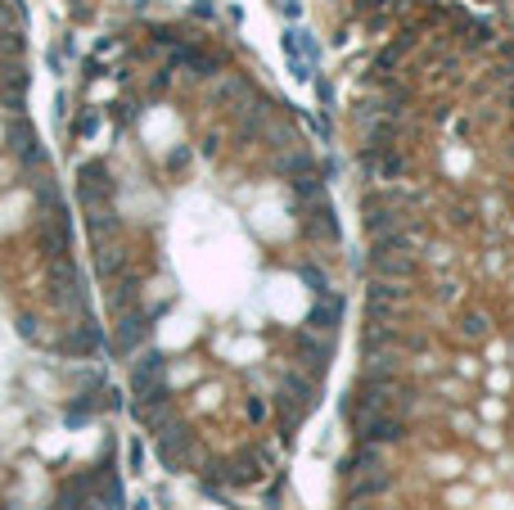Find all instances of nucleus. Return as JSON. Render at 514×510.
Instances as JSON below:
<instances>
[{
  "instance_id": "nucleus-6",
  "label": "nucleus",
  "mask_w": 514,
  "mask_h": 510,
  "mask_svg": "<svg viewBox=\"0 0 514 510\" xmlns=\"http://www.w3.org/2000/svg\"><path fill=\"white\" fill-rule=\"evenodd\" d=\"M154 438H158V461H162V470H181L185 456H190V447H194L190 429H185L181 420H171V424H162Z\"/></svg>"
},
{
  "instance_id": "nucleus-1",
  "label": "nucleus",
  "mask_w": 514,
  "mask_h": 510,
  "mask_svg": "<svg viewBox=\"0 0 514 510\" xmlns=\"http://www.w3.org/2000/svg\"><path fill=\"white\" fill-rule=\"evenodd\" d=\"M352 438L356 443H370V447L402 443V438H406V420L397 411H356L352 415Z\"/></svg>"
},
{
  "instance_id": "nucleus-5",
  "label": "nucleus",
  "mask_w": 514,
  "mask_h": 510,
  "mask_svg": "<svg viewBox=\"0 0 514 510\" xmlns=\"http://www.w3.org/2000/svg\"><path fill=\"white\" fill-rule=\"evenodd\" d=\"M406 212H411V208L379 204V199L370 195V199H365V235H370V239H384V235H393V230H406V226H411Z\"/></svg>"
},
{
  "instance_id": "nucleus-15",
  "label": "nucleus",
  "mask_w": 514,
  "mask_h": 510,
  "mask_svg": "<svg viewBox=\"0 0 514 510\" xmlns=\"http://www.w3.org/2000/svg\"><path fill=\"white\" fill-rule=\"evenodd\" d=\"M388 488H393V474L370 470V474H361V478L347 483V501H370V497H379V492H388Z\"/></svg>"
},
{
  "instance_id": "nucleus-23",
  "label": "nucleus",
  "mask_w": 514,
  "mask_h": 510,
  "mask_svg": "<svg viewBox=\"0 0 514 510\" xmlns=\"http://www.w3.org/2000/svg\"><path fill=\"white\" fill-rule=\"evenodd\" d=\"M95 127H99V113H82L73 131H77V136H90V131H95Z\"/></svg>"
},
{
  "instance_id": "nucleus-18",
  "label": "nucleus",
  "mask_w": 514,
  "mask_h": 510,
  "mask_svg": "<svg viewBox=\"0 0 514 510\" xmlns=\"http://www.w3.org/2000/svg\"><path fill=\"white\" fill-rule=\"evenodd\" d=\"M456 330H461V339H469V343H482V339L492 335V321L482 312H465L461 321H456Z\"/></svg>"
},
{
  "instance_id": "nucleus-9",
  "label": "nucleus",
  "mask_w": 514,
  "mask_h": 510,
  "mask_svg": "<svg viewBox=\"0 0 514 510\" xmlns=\"http://www.w3.org/2000/svg\"><path fill=\"white\" fill-rule=\"evenodd\" d=\"M302 235L316 239V244H339V239H343L339 221H334V208L325 204V199L307 204V217H302Z\"/></svg>"
},
{
  "instance_id": "nucleus-12",
  "label": "nucleus",
  "mask_w": 514,
  "mask_h": 510,
  "mask_svg": "<svg viewBox=\"0 0 514 510\" xmlns=\"http://www.w3.org/2000/svg\"><path fill=\"white\" fill-rule=\"evenodd\" d=\"M370 271H375V280H411V276H415V253L375 249L370 253Z\"/></svg>"
},
{
  "instance_id": "nucleus-22",
  "label": "nucleus",
  "mask_w": 514,
  "mask_h": 510,
  "mask_svg": "<svg viewBox=\"0 0 514 510\" xmlns=\"http://www.w3.org/2000/svg\"><path fill=\"white\" fill-rule=\"evenodd\" d=\"M136 118H140L136 104H113V122H122V127H127V122H136Z\"/></svg>"
},
{
  "instance_id": "nucleus-14",
  "label": "nucleus",
  "mask_w": 514,
  "mask_h": 510,
  "mask_svg": "<svg viewBox=\"0 0 514 510\" xmlns=\"http://www.w3.org/2000/svg\"><path fill=\"white\" fill-rule=\"evenodd\" d=\"M370 470H384V456H379V447H370V443H356V452L347 456L343 465H339V474H343V483H352V478L370 474Z\"/></svg>"
},
{
  "instance_id": "nucleus-20",
  "label": "nucleus",
  "mask_w": 514,
  "mask_h": 510,
  "mask_svg": "<svg viewBox=\"0 0 514 510\" xmlns=\"http://www.w3.org/2000/svg\"><path fill=\"white\" fill-rule=\"evenodd\" d=\"M298 276H302V284H307V289L316 293V298H321V293H330V276H325L321 267H316V262H302V267H298Z\"/></svg>"
},
{
  "instance_id": "nucleus-10",
  "label": "nucleus",
  "mask_w": 514,
  "mask_h": 510,
  "mask_svg": "<svg viewBox=\"0 0 514 510\" xmlns=\"http://www.w3.org/2000/svg\"><path fill=\"white\" fill-rule=\"evenodd\" d=\"M10 149L19 154V167H27V172H36V167L45 163V149H41V141H36V131L27 127V122H10Z\"/></svg>"
},
{
  "instance_id": "nucleus-11",
  "label": "nucleus",
  "mask_w": 514,
  "mask_h": 510,
  "mask_svg": "<svg viewBox=\"0 0 514 510\" xmlns=\"http://www.w3.org/2000/svg\"><path fill=\"white\" fill-rule=\"evenodd\" d=\"M339 321H343V298L330 289V293H321V298L311 303V312H307V330H311V335H330V339H334Z\"/></svg>"
},
{
  "instance_id": "nucleus-8",
  "label": "nucleus",
  "mask_w": 514,
  "mask_h": 510,
  "mask_svg": "<svg viewBox=\"0 0 514 510\" xmlns=\"http://www.w3.org/2000/svg\"><path fill=\"white\" fill-rule=\"evenodd\" d=\"M99 330H95V321L90 316H82L77 326H68V335H59L54 339V348L64 352V357H90V352H99Z\"/></svg>"
},
{
  "instance_id": "nucleus-3",
  "label": "nucleus",
  "mask_w": 514,
  "mask_h": 510,
  "mask_svg": "<svg viewBox=\"0 0 514 510\" xmlns=\"http://www.w3.org/2000/svg\"><path fill=\"white\" fill-rule=\"evenodd\" d=\"M284 55H289V68H293L298 82H311L316 68H321V50H316L311 32H302V27H289V32H284Z\"/></svg>"
},
{
  "instance_id": "nucleus-19",
  "label": "nucleus",
  "mask_w": 514,
  "mask_h": 510,
  "mask_svg": "<svg viewBox=\"0 0 514 510\" xmlns=\"http://www.w3.org/2000/svg\"><path fill=\"white\" fill-rule=\"evenodd\" d=\"M118 267H122V253H118V244H113V239L95 244V271L108 280V276H118Z\"/></svg>"
},
{
  "instance_id": "nucleus-2",
  "label": "nucleus",
  "mask_w": 514,
  "mask_h": 510,
  "mask_svg": "<svg viewBox=\"0 0 514 510\" xmlns=\"http://www.w3.org/2000/svg\"><path fill=\"white\" fill-rule=\"evenodd\" d=\"M113 195H118V185H113L108 167L82 163V172H77V199H82V208H104V204H113Z\"/></svg>"
},
{
  "instance_id": "nucleus-16",
  "label": "nucleus",
  "mask_w": 514,
  "mask_h": 510,
  "mask_svg": "<svg viewBox=\"0 0 514 510\" xmlns=\"http://www.w3.org/2000/svg\"><path fill=\"white\" fill-rule=\"evenodd\" d=\"M289 190H293V199H302V204H316V199H325V181H321V172H316V167H307V172L289 176Z\"/></svg>"
},
{
  "instance_id": "nucleus-24",
  "label": "nucleus",
  "mask_w": 514,
  "mask_h": 510,
  "mask_svg": "<svg viewBox=\"0 0 514 510\" xmlns=\"http://www.w3.org/2000/svg\"><path fill=\"white\" fill-rule=\"evenodd\" d=\"M194 14H204V19H212V0H194Z\"/></svg>"
},
{
  "instance_id": "nucleus-17",
  "label": "nucleus",
  "mask_w": 514,
  "mask_h": 510,
  "mask_svg": "<svg viewBox=\"0 0 514 510\" xmlns=\"http://www.w3.org/2000/svg\"><path fill=\"white\" fill-rule=\"evenodd\" d=\"M411 298V289H406V280H375L370 284V303H406Z\"/></svg>"
},
{
  "instance_id": "nucleus-21",
  "label": "nucleus",
  "mask_w": 514,
  "mask_h": 510,
  "mask_svg": "<svg viewBox=\"0 0 514 510\" xmlns=\"http://www.w3.org/2000/svg\"><path fill=\"white\" fill-rule=\"evenodd\" d=\"M19 335L27 343H41V330H36V316H19Z\"/></svg>"
},
{
  "instance_id": "nucleus-13",
  "label": "nucleus",
  "mask_w": 514,
  "mask_h": 510,
  "mask_svg": "<svg viewBox=\"0 0 514 510\" xmlns=\"http://www.w3.org/2000/svg\"><path fill=\"white\" fill-rule=\"evenodd\" d=\"M118 230H122V217L113 212V204H104V208H86V235H90V244L118 239Z\"/></svg>"
},
{
  "instance_id": "nucleus-7",
  "label": "nucleus",
  "mask_w": 514,
  "mask_h": 510,
  "mask_svg": "<svg viewBox=\"0 0 514 510\" xmlns=\"http://www.w3.org/2000/svg\"><path fill=\"white\" fill-rule=\"evenodd\" d=\"M149 316L145 312H122L118 316V326H113V352H118V357H131V352H140V343H145V339H149Z\"/></svg>"
},
{
  "instance_id": "nucleus-4",
  "label": "nucleus",
  "mask_w": 514,
  "mask_h": 510,
  "mask_svg": "<svg viewBox=\"0 0 514 510\" xmlns=\"http://www.w3.org/2000/svg\"><path fill=\"white\" fill-rule=\"evenodd\" d=\"M162 370H167V357H162V352H154V348H145V352L131 361V370H127L131 398H145V393L162 389Z\"/></svg>"
}]
</instances>
